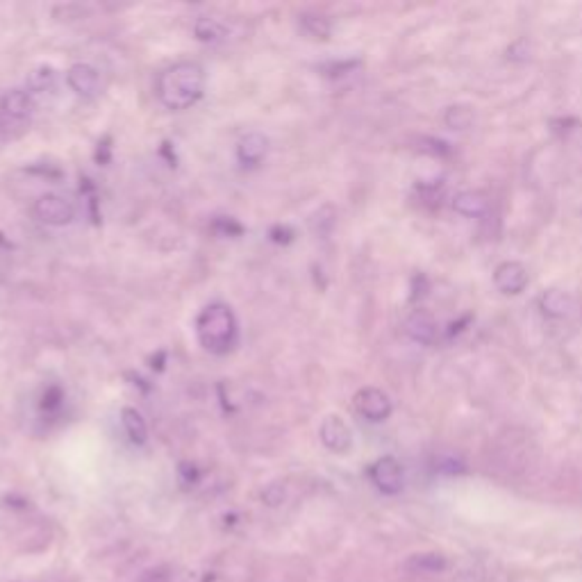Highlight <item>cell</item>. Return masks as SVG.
Here are the masks:
<instances>
[{
  "label": "cell",
  "instance_id": "ba28073f",
  "mask_svg": "<svg viewBox=\"0 0 582 582\" xmlns=\"http://www.w3.org/2000/svg\"><path fill=\"white\" fill-rule=\"evenodd\" d=\"M531 282L528 269L521 262H503L494 271V287L505 296H519Z\"/></svg>",
  "mask_w": 582,
  "mask_h": 582
},
{
  "label": "cell",
  "instance_id": "7a4b0ae2",
  "mask_svg": "<svg viewBox=\"0 0 582 582\" xmlns=\"http://www.w3.org/2000/svg\"><path fill=\"white\" fill-rule=\"evenodd\" d=\"M196 335L209 353H227L237 339V319L226 303H212L196 319Z\"/></svg>",
  "mask_w": 582,
  "mask_h": 582
},
{
  "label": "cell",
  "instance_id": "8fae6325",
  "mask_svg": "<svg viewBox=\"0 0 582 582\" xmlns=\"http://www.w3.org/2000/svg\"><path fill=\"white\" fill-rule=\"evenodd\" d=\"M269 151V139L262 133H248L239 139L237 157L244 166H257L266 157Z\"/></svg>",
  "mask_w": 582,
  "mask_h": 582
},
{
  "label": "cell",
  "instance_id": "ffe728a7",
  "mask_svg": "<svg viewBox=\"0 0 582 582\" xmlns=\"http://www.w3.org/2000/svg\"><path fill=\"white\" fill-rule=\"evenodd\" d=\"M284 496H287V494H284V487L280 483L269 485V487H266L264 492H262V501H264L269 507L282 505Z\"/></svg>",
  "mask_w": 582,
  "mask_h": 582
},
{
  "label": "cell",
  "instance_id": "e0dca14e",
  "mask_svg": "<svg viewBox=\"0 0 582 582\" xmlns=\"http://www.w3.org/2000/svg\"><path fill=\"white\" fill-rule=\"evenodd\" d=\"M55 85H57V73L52 71L51 67H39L30 73L28 94L34 98V96H42V94H48V91H52L55 89Z\"/></svg>",
  "mask_w": 582,
  "mask_h": 582
},
{
  "label": "cell",
  "instance_id": "7c38bea8",
  "mask_svg": "<svg viewBox=\"0 0 582 582\" xmlns=\"http://www.w3.org/2000/svg\"><path fill=\"white\" fill-rule=\"evenodd\" d=\"M453 209L467 218H478V217H485V214H487L489 200H487V196L480 194V191L467 189V191H459V194H455Z\"/></svg>",
  "mask_w": 582,
  "mask_h": 582
},
{
  "label": "cell",
  "instance_id": "7402d4cb",
  "mask_svg": "<svg viewBox=\"0 0 582 582\" xmlns=\"http://www.w3.org/2000/svg\"><path fill=\"white\" fill-rule=\"evenodd\" d=\"M271 237H273V242H278V244H287L289 239L294 237V232L289 230L287 226H282V227H273V232H271Z\"/></svg>",
  "mask_w": 582,
  "mask_h": 582
},
{
  "label": "cell",
  "instance_id": "8992f818",
  "mask_svg": "<svg viewBox=\"0 0 582 582\" xmlns=\"http://www.w3.org/2000/svg\"><path fill=\"white\" fill-rule=\"evenodd\" d=\"M34 214H37V218L42 223H46V226H69V223L73 221V217H76V209H73V205L69 203L67 199H62V196L57 194H43L42 199L34 203Z\"/></svg>",
  "mask_w": 582,
  "mask_h": 582
},
{
  "label": "cell",
  "instance_id": "ac0fdd59",
  "mask_svg": "<svg viewBox=\"0 0 582 582\" xmlns=\"http://www.w3.org/2000/svg\"><path fill=\"white\" fill-rule=\"evenodd\" d=\"M300 30H303L309 39H321V42H326V39H330L332 25L326 16L303 14L300 16Z\"/></svg>",
  "mask_w": 582,
  "mask_h": 582
},
{
  "label": "cell",
  "instance_id": "4fadbf2b",
  "mask_svg": "<svg viewBox=\"0 0 582 582\" xmlns=\"http://www.w3.org/2000/svg\"><path fill=\"white\" fill-rule=\"evenodd\" d=\"M540 308L546 317L550 319H564L571 314L573 309V299L562 291V289H549L540 296Z\"/></svg>",
  "mask_w": 582,
  "mask_h": 582
},
{
  "label": "cell",
  "instance_id": "5bb4252c",
  "mask_svg": "<svg viewBox=\"0 0 582 582\" xmlns=\"http://www.w3.org/2000/svg\"><path fill=\"white\" fill-rule=\"evenodd\" d=\"M405 568L410 573H421V576H432V573H444L448 568L444 555L439 553H417L405 562Z\"/></svg>",
  "mask_w": 582,
  "mask_h": 582
},
{
  "label": "cell",
  "instance_id": "9c48e42d",
  "mask_svg": "<svg viewBox=\"0 0 582 582\" xmlns=\"http://www.w3.org/2000/svg\"><path fill=\"white\" fill-rule=\"evenodd\" d=\"M67 82L82 98H94L100 91V76L91 64H73L67 73Z\"/></svg>",
  "mask_w": 582,
  "mask_h": 582
},
{
  "label": "cell",
  "instance_id": "d6986e66",
  "mask_svg": "<svg viewBox=\"0 0 582 582\" xmlns=\"http://www.w3.org/2000/svg\"><path fill=\"white\" fill-rule=\"evenodd\" d=\"M194 32L200 42H217V39L223 37L221 23H217L214 19H199Z\"/></svg>",
  "mask_w": 582,
  "mask_h": 582
},
{
  "label": "cell",
  "instance_id": "6da1fadb",
  "mask_svg": "<svg viewBox=\"0 0 582 582\" xmlns=\"http://www.w3.org/2000/svg\"><path fill=\"white\" fill-rule=\"evenodd\" d=\"M205 91V71L196 62H178L157 78V98L173 112L189 109Z\"/></svg>",
  "mask_w": 582,
  "mask_h": 582
},
{
  "label": "cell",
  "instance_id": "9a60e30c",
  "mask_svg": "<svg viewBox=\"0 0 582 582\" xmlns=\"http://www.w3.org/2000/svg\"><path fill=\"white\" fill-rule=\"evenodd\" d=\"M474 107H469V105H450L448 109L444 112V124L446 128L450 130H457V133H462V130H469L471 125H474Z\"/></svg>",
  "mask_w": 582,
  "mask_h": 582
},
{
  "label": "cell",
  "instance_id": "277c9868",
  "mask_svg": "<svg viewBox=\"0 0 582 582\" xmlns=\"http://www.w3.org/2000/svg\"><path fill=\"white\" fill-rule=\"evenodd\" d=\"M371 483L375 485V489L387 496H393V494H401L402 487H405V474H402V467L396 457L392 455H384V457L375 459L369 469Z\"/></svg>",
  "mask_w": 582,
  "mask_h": 582
},
{
  "label": "cell",
  "instance_id": "44dd1931",
  "mask_svg": "<svg viewBox=\"0 0 582 582\" xmlns=\"http://www.w3.org/2000/svg\"><path fill=\"white\" fill-rule=\"evenodd\" d=\"M139 582H171V568L169 567H155L142 573Z\"/></svg>",
  "mask_w": 582,
  "mask_h": 582
},
{
  "label": "cell",
  "instance_id": "603a6c76",
  "mask_svg": "<svg viewBox=\"0 0 582 582\" xmlns=\"http://www.w3.org/2000/svg\"><path fill=\"white\" fill-rule=\"evenodd\" d=\"M180 471H182V478H185L187 483L194 485L196 480H199V471H196V467H191V464H182Z\"/></svg>",
  "mask_w": 582,
  "mask_h": 582
},
{
  "label": "cell",
  "instance_id": "2e32d148",
  "mask_svg": "<svg viewBox=\"0 0 582 582\" xmlns=\"http://www.w3.org/2000/svg\"><path fill=\"white\" fill-rule=\"evenodd\" d=\"M121 421H124L125 432H128L130 441L133 444H143L148 439V426L143 421L142 414L134 410V407H124V412H121Z\"/></svg>",
  "mask_w": 582,
  "mask_h": 582
},
{
  "label": "cell",
  "instance_id": "5b68a950",
  "mask_svg": "<svg viewBox=\"0 0 582 582\" xmlns=\"http://www.w3.org/2000/svg\"><path fill=\"white\" fill-rule=\"evenodd\" d=\"M353 405H356L357 414L365 417L366 421L371 423H380L387 421L389 414H392V398L378 387H365L356 393L353 398Z\"/></svg>",
  "mask_w": 582,
  "mask_h": 582
},
{
  "label": "cell",
  "instance_id": "52a82bcc",
  "mask_svg": "<svg viewBox=\"0 0 582 582\" xmlns=\"http://www.w3.org/2000/svg\"><path fill=\"white\" fill-rule=\"evenodd\" d=\"M319 437H321L323 446L337 455L348 453L353 446L351 428H348V423H346L344 419L337 417V414H330V417L323 419L321 428H319Z\"/></svg>",
  "mask_w": 582,
  "mask_h": 582
},
{
  "label": "cell",
  "instance_id": "3957f363",
  "mask_svg": "<svg viewBox=\"0 0 582 582\" xmlns=\"http://www.w3.org/2000/svg\"><path fill=\"white\" fill-rule=\"evenodd\" d=\"M34 98L28 89H12L0 100V133L5 137H19L32 116Z\"/></svg>",
  "mask_w": 582,
  "mask_h": 582
},
{
  "label": "cell",
  "instance_id": "30bf717a",
  "mask_svg": "<svg viewBox=\"0 0 582 582\" xmlns=\"http://www.w3.org/2000/svg\"><path fill=\"white\" fill-rule=\"evenodd\" d=\"M405 332L412 341H419V344H432L437 339V332H439V326H437L435 317L423 309H417L410 317L405 319Z\"/></svg>",
  "mask_w": 582,
  "mask_h": 582
}]
</instances>
